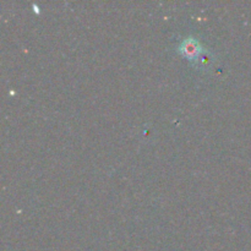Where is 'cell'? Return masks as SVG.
I'll use <instances>...</instances> for the list:
<instances>
[{
	"label": "cell",
	"instance_id": "6da1fadb",
	"mask_svg": "<svg viewBox=\"0 0 251 251\" xmlns=\"http://www.w3.org/2000/svg\"><path fill=\"white\" fill-rule=\"evenodd\" d=\"M176 50L181 54L183 56L188 58L190 61L198 63L201 59V54L205 53V49L201 46L200 42L194 37H188L184 38L178 46Z\"/></svg>",
	"mask_w": 251,
	"mask_h": 251
}]
</instances>
